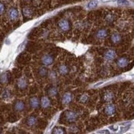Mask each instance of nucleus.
Here are the masks:
<instances>
[{
    "instance_id": "obj_1",
    "label": "nucleus",
    "mask_w": 134,
    "mask_h": 134,
    "mask_svg": "<svg viewBox=\"0 0 134 134\" xmlns=\"http://www.w3.org/2000/svg\"><path fill=\"white\" fill-rule=\"evenodd\" d=\"M58 27H59L60 30H61L62 32H68V31L70 29V23L68 19L62 18L59 21Z\"/></svg>"
},
{
    "instance_id": "obj_2",
    "label": "nucleus",
    "mask_w": 134,
    "mask_h": 134,
    "mask_svg": "<svg viewBox=\"0 0 134 134\" xmlns=\"http://www.w3.org/2000/svg\"><path fill=\"white\" fill-rule=\"evenodd\" d=\"M65 119L69 122H73L76 121L77 118H78V114H77L75 112L70 111V110L66 111L65 113Z\"/></svg>"
},
{
    "instance_id": "obj_3",
    "label": "nucleus",
    "mask_w": 134,
    "mask_h": 134,
    "mask_svg": "<svg viewBox=\"0 0 134 134\" xmlns=\"http://www.w3.org/2000/svg\"><path fill=\"white\" fill-rule=\"evenodd\" d=\"M42 62L46 66H48V65H52L53 62H54V57H53V55H51L50 54H45L42 56Z\"/></svg>"
},
{
    "instance_id": "obj_4",
    "label": "nucleus",
    "mask_w": 134,
    "mask_h": 134,
    "mask_svg": "<svg viewBox=\"0 0 134 134\" xmlns=\"http://www.w3.org/2000/svg\"><path fill=\"white\" fill-rule=\"evenodd\" d=\"M8 18L11 21H16L18 18L19 16V13L18 10L16 8H11L8 10Z\"/></svg>"
},
{
    "instance_id": "obj_5",
    "label": "nucleus",
    "mask_w": 134,
    "mask_h": 134,
    "mask_svg": "<svg viewBox=\"0 0 134 134\" xmlns=\"http://www.w3.org/2000/svg\"><path fill=\"white\" fill-rule=\"evenodd\" d=\"M104 58L105 60H109V61H113V60H115L117 58V54L115 52L114 50H107L104 53Z\"/></svg>"
},
{
    "instance_id": "obj_6",
    "label": "nucleus",
    "mask_w": 134,
    "mask_h": 134,
    "mask_svg": "<svg viewBox=\"0 0 134 134\" xmlns=\"http://www.w3.org/2000/svg\"><path fill=\"white\" fill-rule=\"evenodd\" d=\"M73 100V94L70 92H65L62 96V104L64 105H68Z\"/></svg>"
},
{
    "instance_id": "obj_7",
    "label": "nucleus",
    "mask_w": 134,
    "mask_h": 134,
    "mask_svg": "<svg viewBox=\"0 0 134 134\" xmlns=\"http://www.w3.org/2000/svg\"><path fill=\"white\" fill-rule=\"evenodd\" d=\"M104 113L108 116H113L116 113V107L112 104H107L104 108Z\"/></svg>"
},
{
    "instance_id": "obj_8",
    "label": "nucleus",
    "mask_w": 134,
    "mask_h": 134,
    "mask_svg": "<svg viewBox=\"0 0 134 134\" xmlns=\"http://www.w3.org/2000/svg\"><path fill=\"white\" fill-rule=\"evenodd\" d=\"M40 105L45 109H49V108L51 107V100H50V99L48 97H46V96H43L40 100Z\"/></svg>"
},
{
    "instance_id": "obj_9",
    "label": "nucleus",
    "mask_w": 134,
    "mask_h": 134,
    "mask_svg": "<svg viewBox=\"0 0 134 134\" xmlns=\"http://www.w3.org/2000/svg\"><path fill=\"white\" fill-rule=\"evenodd\" d=\"M29 104L32 109H37V108L40 107V99L37 96H33L30 99Z\"/></svg>"
},
{
    "instance_id": "obj_10",
    "label": "nucleus",
    "mask_w": 134,
    "mask_h": 134,
    "mask_svg": "<svg viewBox=\"0 0 134 134\" xmlns=\"http://www.w3.org/2000/svg\"><path fill=\"white\" fill-rule=\"evenodd\" d=\"M110 38H111V42L113 43H114V44L120 43L121 41H122V37H121V35L118 32H113V33H112Z\"/></svg>"
},
{
    "instance_id": "obj_11",
    "label": "nucleus",
    "mask_w": 134,
    "mask_h": 134,
    "mask_svg": "<svg viewBox=\"0 0 134 134\" xmlns=\"http://www.w3.org/2000/svg\"><path fill=\"white\" fill-rule=\"evenodd\" d=\"M25 109V104L22 100H18L14 104V110L18 112H22Z\"/></svg>"
},
{
    "instance_id": "obj_12",
    "label": "nucleus",
    "mask_w": 134,
    "mask_h": 134,
    "mask_svg": "<svg viewBox=\"0 0 134 134\" xmlns=\"http://www.w3.org/2000/svg\"><path fill=\"white\" fill-rule=\"evenodd\" d=\"M127 65H128V60L126 57H123V56L118 58L117 60V65L119 67V68H124Z\"/></svg>"
},
{
    "instance_id": "obj_13",
    "label": "nucleus",
    "mask_w": 134,
    "mask_h": 134,
    "mask_svg": "<svg viewBox=\"0 0 134 134\" xmlns=\"http://www.w3.org/2000/svg\"><path fill=\"white\" fill-rule=\"evenodd\" d=\"M58 71H59V73L61 75H66L67 74L69 73L70 69H69V67H68V65H67L61 64L58 67Z\"/></svg>"
},
{
    "instance_id": "obj_14",
    "label": "nucleus",
    "mask_w": 134,
    "mask_h": 134,
    "mask_svg": "<svg viewBox=\"0 0 134 134\" xmlns=\"http://www.w3.org/2000/svg\"><path fill=\"white\" fill-rule=\"evenodd\" d=\"M18 87L20 90H25L27 87V81L24 77H21L18 80Z\"/></svg>"
},
{
    "instance_id": "obj_15",
    "label": "nucleus",
    "mask_w": 134,
    "mask_h": 134,
    "mask_svg": "<svg viewBox=\"0 0 134 134\" xmlns=\"http://www.w3.org/2000/svg\"><path fill=\"white\" fill-rule=\"evenodd\" d=\"M108 34H109V32H108L107 29L103 28V29H100V30H99L97 32V33H96V37L98 39L102 40V39L106 38L108 37Z\"/></svg>"
},
{
    "instance_id": "obj_16",
    "label": "nucleus",
    "mask_w": 134,
    "mask_h": 134,
    "mask_svg": "<svg viewBox=\"0 0 134 134\" xmlns=\"http://www.w3.org/2000/svg\"><path fill=\"white\" fill-rule=\"evenodd\" d=\"M47 94L49 95V97H51V98H55L56 96L58 95V89L57 87L55 86H51L47 90Z\"/></svg>"
},
{
    "instance_id": "obj_17",
    "label": "nucleus",
    "mask_w": 134,
    "mask_h": 134,
    "mask_svg": "<svg viewBox=\"0 0 134 134\" xmlns=\"http://www.w3.org/2000/svg\"><path fill=\"white\" fill-rule=\"evenodd\" d=\"M37 117L34 116V115L29 116L27 118V124L29 127L35 126L36 124H37Z\"/></svg>"
},
{
    "instance_id": "obj_18",
    "label": "nucleus",
    "mask_w": 134,
    "mask_h": 134,
    "mask_svg": "<svg viewBox=\"0 0 134 134\" xmlns=\"http://www.w3.org/2000/svg\"><path fill=\"white\" fill-rule=\"evenodd\" d=\"M113 98H114V94L112 91H107L104 94V99L105 102H111Z\"/></svg>"
},
{
    "instance_id": "obj_19",
    "label": "nucleus",
    "mask_w": 134,
    "mask_h": 134,
    "mask_svg": "<svg viewBox=\"0 0 134 134\" xmlns=\"http://www.w3.org/2000/svg\"><path fill=\"white\" fill-rule=\"evenodd\" d=\"M23 15H24L25 17L29 18V17H31L33 14V10H32V8H31L30 7H25L23 9Z\"/></svg>"
},
{
    "instance_id": "obj_20",
    "label": "nucleus",
    "mask_w": 134,
    "mask_h": 134,
    "mask_svg": "<svg viewBox=\"0 0 134 134\" xmlns=\"http://www.w3.org/2000/svg\"><path fill=\"white\" fill-rule=\"evenodd\" d=\"M8 81H9V73L8 72H5L0 77V82L2 84H7Z\"/></svg>"
},
{
    "instance_id": "obj_21",
    "label": "nucleus",
    "mask_w": 134,
    "mask_h": 134,
    "mask_svg": "<svg viewBox=\"0 0 134 134\" xmlns=\"http://www.w3.org/2000/svg\"><path fill=\"white\" fill-rule=\"evenodd\" d=\"M51 132L54 134H63L65 133V129L62 127H55Z\"/></svg>"
},
{
    "instance_id": "obj_22",
    "label": "nucleus",
    "mask_w": 134,
    "mask_h": 134,
    "mask_svg": "<svg viewBox=\"0 0 134 134\" xmlns=\"http://www.w3.org/2000/svg\"><path fill=\"white\" fill-rule=\"evenodd\" d=\"M38 74H39L40 76L45 77V76L47 75V74H48V70L46 69V67H41V68L39 69Z\"/></svg>"
},
{
    "instance_id": "obj_23",
    "label": "nucleus",
    "mask_w": 134,
    "mask_h": 134,
    "mask_svg": "<svg viewBox=\"0 0 134 134\" xmlns=\"http://www.w3.org/2000/svg\"><path fill=\"white\" fill-rule=\"evenodd\" d=\"M47 75L49 76L51 80H55L56 79H57V74H56V72L54 70H51V72H48Z\"/></svg>"
},
{
    "instance_id": "obj_24",
    "label": "nucleus",
    "mask_w": 134,
    "mask_h": 134,
    "mask_svg": "<svg viewBox=\"0 0 134 134\" xmlns=\"http://www.w3.org/2000/svg\"><path fill=\"white\" fill-rule=\"evenodd\" d=\"M98 6V2L97 1H91V2H90L88 4H87V8H90V9H92V8H96Z\"/></svg>"
},
{
    "instance_id": "obj_25",
    "label": "nucleus",
    "mask_w": 134,
    "mask_h": 134,
    "mask_svg": "<svg viewBox=\"0 0 134 134\" xmlns=\"http://www.w3.org/2000/svg\"><path fill=\"white\" fill-rule=\"evenodd\" d=\"M88 99H89V97H88V95L87 94H84V95H82L81 96V98H80V103H82V104H85V103H86L87 102V100H88Z\"/></svg>"
},
{
    "instance_id": "obj_26",
    "label": "nucleus",
    "mask_w": 134,
    "mask_h": 134,
    "mask_svg": "<svg viewBox=\"0 0 134 134\" xmlns=\"http://www.w3.org/2000/svg\"><path fill=\"white\" fill-rule=\"evenodd\" d=\"M9 97H10V92L8 90H4L3 93V99H8Z\"/></svg>"
},
{
    "instance_id": "obj_27",
    "label": "nucleus",
    "mask_w": 134,
    "mask_h": 134,
    "mask_svg": "<svg viewBox=\"0 0 134 134\" xmlns=\"http://www.w3.org/2000/svg\"><path fill=\"white\" fill-rule=\"evenodd\" d=\"M113 19H114V18H113V16L112 14H108L106 16V18H105V20L108 23H113Z\"/></svg>"
},
{
    "instance_id": "obj_28",
    "label": "nucleus",
    "mask_w": 134,
    "mask_h": 134,
    "mask_svg": "<svg viewBox=\"0 0 134 134\" xmlns=\"http://www.w3.org/2000/svg\"><path fill=\"white\" fill-rule=\"evenodd\" d=\"M118 3L120 5H128L129 2L127 1V0H118Z\"/></svg>"
},
{
    "instance_id": "obj_29",
    "label": "nucleus",
    "mask_w": 134,
    "mask_h": 134,
    "mask_svg": "<svg viewBox=\"0 0 134 134\" xmlns=\"http://www.w3.org/2000/svg\"><path fill=\"white\" fill-rule=\"evenodd\" d=\"M5 11V6L3 3H0V15H2Z\"/></svg>"
},
{
    "instance_id": "obj_30",
    "label": "nucleus",
    "mask_w": 134,
    "mask_h": 134,
    "mask_svg": "<svg viewBox=\"0 0 134 134\" xmlns=\"http://www.w3.org/2000/svg\"><path fill=\"white\" fill-rule=\"evenodd\" d=\"M109 129L110 130H113V132H116L118 129V125H111L109 127Z\"/></svg>"
},
{
    "instance_id": "obj_31",
    "label": "nucleus",
    "mask_w": 134,
    "mask_h": 134,
    "mask_svg": "<svg viewBox=\"0 0 134 134\" xmlns=\"http://www.w3.org/2000/svg\"><path fill=\"white\" fill-rule=\"evenodd\" d=\"M70 130H71V132H77V130H78V128L75 127H71L70 128Z\"/></svg>"
},
{
    "instance_id": "obj_32",
    "label": "nucleus",
    "mask_w": 134,
    "mask_h": 134,
    "mask_svg": "<svg viewBox=\"0 0 134 134\" xmlns=\"http://www.w3.org/2000/svg\"><path fill=\"white\" fill-rule=\"evenodd\" d=\"M129 127H130V126H127V127H122V131H121V132H122L126 131L127 129H128V128H129Z\"/></svg>"
},
{
    "instance_id": "obj_33",
    "label": "nucleus",
    "mask_w": 134,
    "mask_h": 134,
    "mask_svg": "<svg viewBox=\"0 0 134 134\" xmlns=\"http://www.w3.org/2000/svg\"><path fill=\"white\" fill-rule=\"evenodd\" d=\"M99 133H109V132L108 131V130H104V131H100L99 132Z\"/></svg>"
},
{
    "instance_id": "obj_34",
    "label": "nucleus",
    "mask_w": 134,
    "mask_h": 134,
    "mask_svg": "<svg viewBox=\"0 0 134 134\" xmlns=\"http://www.w3.org/2000/svg\"><path fill=\"white\" fill-rule=\"evenodd\" d=\"M103 84V82H99V84H97L96 85H94V87H97V86H99V85H102Z\"/></svg>"
},
{
    "instance_id": "obj_35",
    "label": "nucleus",
    "mask_w": 134,
    "mask_h": 134,
    "mask_svg": "<svg viewBox=\"0 0 134 134\" xmlns=\"http://www.w3.org/2000/svg\"><path fill=\"white\" fill-rule=\"evenodd\" d=\"M26 1H31V0H26Z\"/></svg>"
},
{
    "instance_id": "obj_36",
    "label": "nucleus",
    "mask_w": 134,
    "mask_h": 134,
    "mask_svg": "<svg viewBox=\"0 0 134 134\" xmlns=\"http://www.w3.org/2000/svg\"><path fill=\"white\" fill-rule=\"evenodd\" d=\"M0 73H1V70H0Z\"/></svg>"
}]
</instances>
